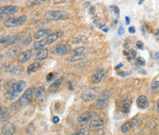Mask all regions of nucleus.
Instances as JSON below:
<instances>
[{
	"mask_svg": "<svg viewBox=\"0 0 159 135\" xmlns=\"http://www.w3.org/2000/svg\"><path fill=\"white\" fill-rule=\"evenodd\" d=\"M48 56H49V50L46 48L41 49L36 54V56H35V61L41 62V61H42V60L46 59L48 58Z\"/></svg>",
	"mask_w": 159,
	"mask_h": 135,
	"instance_id": "dca6fc26",
	"label": "nucleus"
},
{
	"mask_svg": "<svg viewBox=\"0 0 159 135\" xmlns=\"http://www.w3.org/2000/svg\"><path fill=\"white\" fill-rule=\"evenodd\" d=\"M129 33H135V29H134V26H131V27L129 28Z\"/></svg>",
	"mask_w": 159,
	"mask_h": 135,
	"instance_id": "79ce46f5",
	"label": "nucleus"
},
{
	"mask_svg": "<svg viewBox=\"0 0 159 135\" xmlns=\"http://www.w3.org/2000/svg\"><path fill=\"white\" fill-rule=\"evenodd\" d=\"M144 0H139V2H138V4H139V5H142V4L144 3Z\"/></svg>",
	"mask_w": 159,
	"mask_h": 135,
	"instance_id": "09e8293b",
	"label": "nucleus"
},
{
	"mask_svg": "<svg viewBox=\"0 0 159 135\" xmlns=\"http://www.w3.org/2000/svg\"><path fill=\"white\" fill-rule=\"evenodd\" d=\"M26 20H27V17L26 16L12 17V18H8L4 21V25L7 28H13V27H16V26L23 24Z\"/></svg>",
	"mask_w": 159,
	"mask_h": 135,
	"instance_id": "20e7f679",
	"label": "nucleus"
},
{
	"mask_svg": "<svg viewBox=\"0 0 159 135\" xmlns=\"http://www.w3.org/2000/svg\"><path fill=\"white\" fill-rule=\"evenodd\" d=\"M34 124L33 123H30L28 126H27V129H26V130H27L28 134H32L34 132Z\"/></svg>",
	"mask_w": 159,
	"mask_h": 135,
	"instance_id": "cd10ccee",
	"label": "nucleus"
},
{
	"mask_svg": "<svg viewBox=\"0 0 159 135\" xmlns=\"http://www.w3.org/2000/svg\"><path fill=\"white\" fill-rule=\"evenodd\" d=\"M35 92H36V89H35L34 86L28 88L26 90V92L19 99V104L21 107H27L32 101L33 97H35Z\"/></svg>",
	"mask_w": 159,
	"mask_h": 135,
	"instance_id": "7ed1b4c3",
	"label": "nucleus"
},
{
	"mask_svg": "<svg viewBox=\"0 0 159 135\" xmlns=\"http://www.w3.org/2000/svg\"><path fill=\"white\" fill-rule=\"evenodd\" d=\"M87 132H88V130L84 128V129H81V130H77V132H76L71 134V135H87Z\"/></svg>",
	"mask_w": 159,
	"mask_h": 135,
	"instance_id": "bb28decb",
	"label": "nucleus"
},
{
	"mask_svg": "<svg viewBox=\"0 0 159 135\" xmlns=\"http://www.w3.org/2000/svg\"><path fill=\"white\" fill-rule=\"evenodd\" d=\"M19 47H14V48H12L9 51V53H12V56H14L17 53H19Z\"/></svg>",
	"mask_w": 159,
	"mask_h": 135,
	"instance_id": "72a5a7b5",
	"label": "nucleus"
},
{
	"mask_svg": "<svg viewBox=\"0 0 159 135\" xmlns=\"http://www.w3.org/2000/svg\"><path fill=\"white\" fill-rule=\"evenodd\" d=\"M154 33V36H156L157 39H159V30H156Z\"/></svg>",
	"mask_w": 159,
	"mask_h": 135,
	"instance_id": "37998d69",
	"label": "nucleus"
},
{
	"mask_svg": "<svg viewBox=\"0 0 159 135\" xmlns=\"http://www.w3.org/2000/svg\"><path fill=\"white\" fill-rule=\"evenodd\" d=\"M7 109L6 108H3V107H1V121H4L7 119Z\"/></svg>",
	"mask_w": 159,
	"mask_h": 135,
	"instance_id": "c756f323",
	"label": "nucleus"
},
{
	"mask_svg": "<svg viewBox=\"0 0 159 135\" xmlns=\"http://www.w3.org/2000/svg\"><path fill=\"white\" fill-rule=\"evenodd\" d=\"M105 75H106V71H104V69H99V71H98L96 73H94L93 75H92L91 80L94 83H99V82H100L103 80Z\"/></svg>",
	"mask_w": 159,
	"mask_h": 135,
	"instance_id": "4468645a",
	"label": "nucleus"
},
{
	"mask_svg": "<svg viewBox=\"0 0 159 135\" xmlns=\"http://www.w3.org/2000/svg\"><path fill=\"white\" fill-rule=\"evenodd\" d=\"M144 59L142 58H138L137 59H136V64L137 65H140V66H144Z\"/></svg>",
	"mask_w": 159,
	"mask_h": 135,
	"instance_id": "7c9ffc66",
	"label": "nucleus"
},
{
	"mask_svg": "<svg viewBox=\"0 0 159 135\" xmlns=\"http://www.w3.org/2000/svg\"><path fill=\"white\" fill-rule=\"evenodd\" d=\"M19 11V7L16 6H5L1 7L0 8V14H1V19H3L4 17H7L8 15L15 14Z\"/></svg>",
	"mask_w": 159,
	"mask_h": 135,
	"instance_id": "6e6552de",
	"label": "nucleus"
},
{
	"mask_svg": "<svg viewBox=\"0 0 159 135\" xmlns=\"http://www.w3.org/2000/svg\"><path fill=\"white\" fill-rule=\"evenodd\" d=\"M92 117H93V113H92L91 111H87L85 113H83V114L80 116V117H79V123H80L81 125L87 124V122H89V121L91 120Z\"/></svg>",
	"mask_w": 159,
	"mask_h": 135,
	"instance_id": "f3484780",
	"label": "nucleus"
},
{
	"mask_svg": "<svg viewBox=\"0 0 159 135\" xmlns=\"http://www.w3.org/2000/svg\"><path fill=\"white\" fill-rule=\"evenodd\" d=\"M159 58V53H156V58Z\"/></svg>",
	"mask_w": 159,
	"mask_h": 135,
	"instance_id": "603ef678",
	"label": "nucleus"
},
{
	"mask_svg": "<svg viewBox=\"0 0 159 135\" xmlns=\"http://www.w3.org/2000/svg\"><path fill=\"white\" fill-rule=\"evenodd\" d=\"M41 68V63L40 62H33L32 64H30V66L28 67V73L29 74H30V73H33V72H35L36 71H38V69Z\"/></svg>",
	"mask_w": 159,
	"mask_h": 135,
	"instance_id": "4be33fe9",
	"label": "nucleus"
},
{
	"mask_svg": "<svg viewBox=\"0 0 159 135\" xmlns=\"http://www.w3.org/2000/svg\"><path fill=\"white\" fill-rule=\"evenodd\" d=\"M65 2V0H54V3L55 4H59V3H64Z\"/></svg>",
	"mask_w": 159,
	"mask_h": 135,
	"instance_id": "c03bdc74",
	"label": "nucleus"
},
{
	"mask_svg": "<svg viewBox=\"0 0 159 135\" xmlns=\"http://www.w3.org/2000/svg\"><path fill=\"white\" fill-rule=\"evenodd\" d=\"M159 87V81H154L152 82V85H151V88L152 89H157Z\"/></svg>",
	"mask_w": 159,
	"mask_h": 135,
	"instance_id": "2f4dec72",
	"label": "nucleus"
},
{
	"mask_svg": "<svg viewBox=\"0 0 159 135\" xmlns=\"http://www.w3.org/2000/svg\"><path fill=\"white\" fill-rule=\"evenodd\" d=\"M70 50V46L67 45H58L54 49H52V54L57 56H63L67 54Z\"/></svg>",
	"mask_w": 159,
	"mask_h": 135,
	"instance_id": "9d476101",
	"label": "nucleus"
},
{
	"mask_svg": "<svg viewBox=\"0 0 159 135\" xmlns=\"http://www.w3.org/2000/svg\"><path fill=\"white\" fill-rule=\"evenodd\" d=\"M85 53V47H78V48L74 49L73 51L70 52V56H81L84 55Z\"/></svg>",
	"mask_w": 159,
	"mask_h": 135,
	"instance_id": "5701e85b",
	"label": "nucleus"
},
{
	"mask_svg": "<svg viewBox=\"0 0 159 135\" xmlns=\"http://www.w3.org/2000/svg\"><path fill=\"white\" fill-rule=\"evenodd\" d=\"M61 35H63V32L62 31H56L55 33H52L47 37L35 42L33 43V49H43L44 46L51 45V43H54Z\"/></svg>",
	"mask_w": 159,
	"mask_h": 135,
	"instance_id": "f03ea898",
	"label": "nucleus"
},
{
	"mask_svg": "<svg viewBox=\"0 0 159 135\" xmlns=\"http://www.w3.org/2000/svg\"><path fill=\"white\" fill-rule=\"evenodd\" d=\"M15 126L11 122H7L2 129V133L3 135H13L15 133Z\"/></svg>",
	"mask_w": 159,
	"mask_h": 135,
	"instance_id": "ddd939ff",
	"label": "nucleus"
},
{
	"mask_svg": "<svg viewBox=\"0 0 159 135\" xmlns=\"http://www.w3.org/2000/svg\"><path fill=\"white\" fill-rule=\"evenodd\" d=\"M99 88L98 87H94V88H90L87 90L86 92H84L81 95V98L83 101L85 102H90L92 101L95 97L98 96L99 94Z\"/></svg>",
	"mask_w": 159,
	"mask_h": 135,
	"instance_id": "0eeeda50",
	"label": "nucleus"
},
{
	"mask_svg": "<svg viewBox=\"0 0 159 135\" xmlns=\"http://www.w3.org/2000/svg\"><path fill=\"white\" fill-rule=\"evenodd\" d=\"M45 1H49V0H28V1L26 2V4L29 6H34V5H37V4L45 2Z\"/></svg>",
	"mask_w": 159,
	"mask_h": 135,
	"instance_id": "b1692460",
	"label": "nucleus"
},
{
	"mask_svg": "<svg viewBox=\"0 0 159 135\" xmlns=\"http://www.w3.org/2000/svg\"><path fill=\"white\" fill-rule=\"evenodd\" d=\"M32 50H27V51H24V52H22V53H20L17 56V61L21 64L27 62L30 58V56H32Z\"/></svg>",
	"mask_w": 159,
	"mask_h": 135,
	"instance_id": "2eb2a0df",
	"label": "nucleus"
},
{
	"mask_svg": "<svg viewBox=\"0 0 159 135\" xmlns=\"http://www.w3.org/2000/svg\"><path fill=\"white\" fill-rule=\"evenodd\" d=\"M52 77H54V73H50V74H48L47 77H46V81H50L52 79Z\"/></svg>",
	"mask_w": 159,
	"mask_h": 135,
	"instance_id": "e433bc0d",
	"label": "nucleus"
},
{
	"mask_svg": "<svg viewBox=\"0 0 159 135\" xmlns=\"http://www.w3.org/2000/svg\"><path fill=\"white\" fill-rule=\"evenodd\" d=\"M136 45H137V47L139 49H144V43H143V42H141V41H137L136 42Z\"/></svg>",
	"mask_w": 159,
	"mask_h": 135,
	"instance_id": "f704fd0d",
	"label": "nucleus"
},
{
	"mask_svg": "<svg viewBox=\"0 0 159 135\" xmlns=\"http://www.w3.org/2000/svg\"><path fill=\"white\" fill-rule=\"evenodd\" d=\"M94 11H95V7H90V13H94Z\"/></svg>",
	"mask_w": 159,
	"mask_h": 135,
	"instance_id": "de8ad7c7",
	"label": "nucleus"
},
{
	"mask_svg": "<svg viewBox=\"0 0 159 135\" xmlns=\"http://www.w3.org/2000/svg\"><path fill=\"white\" fill-rule=\"evenodd\" d=\"M106 123V117L104 116H99L96 117L90 123V128L93 130H99Z\"/></svg>",
	"mask_w": 159,
	"mask_h": 135,
	"instance_id": "1a4fd4ad",
	"label": "nucleus"
},
{
	"mask_svg": "<svg viewBox=\"0 0 159 135\" xmlns=\"http://www.w3.org/2000/svg\"><path fill=\"white\" fill-rule=\"evenodd\" d=\"M157 112L159 113V99H158V101H157Z\"/></svg>",
	"mask_w": 159,
	"mask_h": 135,
	"instance_id": "8fccbe9b",
	"label": "nucleus"
},
{
	"mask_svg": "<svg viewBox=\"0 0 159 135\" xmlns=\"http://www.w3.org/2000/svg\"><path fill=\"white\" fill-rule=\"evenodd\" d=\"M110 8H111V9L115 12V14L117 15V16H119L120 15V9H119V7H116V6H112V7H110Z\"/></svg>",
	"mask_w": 159,
	"mask_h": 135,
	"instance_id": "473e14b6",
	"label": "nucleus"
},
{
	"mask_svg": "<svg viewBox=\"0 0 159 135\" xmlns=\"http://www.w3.org/2000/svg\"><path fill=\"white\" fill-rule=\"evenodd\" d=\"M131 127H139L141 125V120L139 119H132L130 121Z\"/></svg>",
	"mask_w": 159,
	"mask_h": 135,
	"instance_id": "393cba45",
	"label": "nucleus"
},
{
	"mask_svg": "<svg viewBox=\"0 0 159 135\" xmlns=\"http://www.w3.org/2000/svg\"><path fill=\"white\" fill-rule=\"evenodd\" d=\"M95 24L98 26L99 28H100V29H102L103 28V24H100V22H99L98 20H95Z\"/></svg>",
	"mask_w": 159,
	"mask_h": 135,
	"instance_id": "ea45409f",
	"label": "nucleus"
},
{
	"mask_svg": "<svg viewBox=\"0 0 159 135\" xmlns=\"http://www.w3.org/2000/svg\"><path fill=\"white\" fill-rule=\"evenodd\" d=\"M32 36L29 35L28 38H26L24 41H22V45H29L32 43Z\"/></svg>",
	"mask_w": 159,
	"mask_h": 135,
	"instance_id": "c85d7f7f",
	"label": "nucleus"
},
{
	"mask_svg": "<svg viewBox=\"0 0 159 135\" xmlns=\"http://www.w3.org/2000/svg\"><path fill=\"white\" fill-rule=\"evenodd\" d=\"M118 33L120 34V35H121V34L124 33V28H123L122 26H121V27L119 28V33Z\"/></svg>",
	"mask_w": 159,
	"mask_h": 135,
	"instance_id": "4c0bfd02",
	"label": "nucleus"
},
{
	"mask_svg": "<svg viewBox=\"0 0 159 135\" xmlns=\"http://www.w3.org/2000/svg\"><path fill=\"white\" fill-rule=\"evenodd\" d=\"M52 33V30L51 29H43V30H40V31L36 32L33 34V37L34 39H36V40H40V39H43L47 37L48 35H50Z\"/></svg>",
	"mask_w": 159,
	"mask_h": 135,
	"instance_id": "f8f14e48",
	"label": "nucleus"
},
{
	"mask_svg": "<svg viewBox=\"0 0 159 135\" xmlns=\"http://www.w3.org/2000/svg\"><path fill=\"white\" fill-rule=\"evenodd\" d=\"M7 37L5 36V37H2L1 38V41H0V43H1V45H6V43H7Z\"/></svg>",
	"mask_w": 159,
	"mask_h": 135,
	"instance_id": "c9c22d12",
	"label": "nucleus"
},
{
	"mask_svg": "<svg viewBox=\"0 0 159 135\" xmlns=\"http://www.w3.org/2000/svg\"><path fill=\"white\" fill-rule=\"evenodd\" d=\"M109 100V91H104L98 97V100L96 102V107L99 110L104 109L108 106Z\"/></svg>",
	"mask_w": 159,
	"mask_h": 135,
	"instance_id": "39448f33",
	"label": "nucleus"
},
{
	"mask_svg": "<svg viewBox=\"0 0 159 135\" xmlns=\"http://www.w3.org/2000/svg\"><path fill=\"white\" fill-rule=\"evenodd\" d=\"M26 88V81H19L17 82L13 83L8 90L5 94V97L7 100H14L16 99L19 95L23 92V90Z\"/></svg>",
	"mask_w": 159,
	"mask_h": 135,
	"instance_id": "f257e3e1",
	"label": "nucleus"
},
{
	"mask_svg": "<svg viewBox=\"0 0 159 135\" xmlns=\"http://www.w3.org/2000/svg\"><path fill=\"white\" fill-rule=\"evenodd\" d=\"M131 58H136V52L134 50H131Z\"/></svg>",
	"mask_w": 159,
	"mask_h": 135,
	"instance_id": "58836bf2",
	"label": "nucleus"
},
{
	"mask_svg": "<svg viewBox=\"0 0 159 135\" xmlns=\"http://www.w3.org/2000/svg\"><path fill=\"white\" fill-rule=\"evenodd\" d=\"M121 67H122V63H121V64H119V65H118V66H116V67H115V69H120Z\"/></svg>",
	"mask_w": 159,
	"mask_h": 135,
	"instance_id": "49530a36",
	"label": "nucleus"
},
{
	"mask_svg": "<svg viewBox=\"0 0 159 135\" xmlns=\"http://www.w3.org/2000/svg\"><path fill=\"white\" fill-rule=\"evenodd\" d=\"M131 129V124H130V122H126V123H124L122 126H121V130H122V132H124V133H126V132H129V130Z\"/></svg>",
	"mask_w": 159,
	"mask_h": 135,
	"instance_id": "a878e982",
	"label": "nucleus"
},
{
	"mask_svg": "<svg viewBox=\"0 0 159 135\" xmlns=\"http://www.w3.org/2000/svg\"><path fill=\"white\" fill-rule=\"evenodd\" d=\"M22 38L21 34H14V35H11V36H8L7 37V43L6 45H13L14 43L19 42Z\"/></svg>",
	"mask_w": 159,
	"mask_h": 135,
	"instance_id": "aec40b11",
	"label": "nucleus"
},
{
	"mask_svg": "<svg viewBox=\"0 0 159 135\" xmlns=\"http://www.w3.org/2000/svg\"><path fill=\"white\" fill-rule=\"evenodd\" d=\"M52 122H54V123H58L59 122V117H52Z\"/></svg>",
	"mask_w": 159,
	"mask_h": 135,
	"instance_id": "a19ab883",
	"label": "nucleus"
},
{
	"mask_svg": "<svg viewBox=\"0 0 159 135\" xmlns=\"http://www.w3.org/2000/svg\"><path fill=\"white\" fill-rule=\"evenodd\" d=\"M103 31L105 32V33H108L109 32V29L107 28V29H103Z\"/></svg>",
	"mask_w": 159,
	"mask_h": 135,
	"instance_id": "3c124183",
	"label": "nucleus"
},
{
	"mask_svg": "<svg viewBox=\"0 0 159 135\" xmlns=\"http://www.w3.org/2000/svg\"><path fill=\"white\" fill-rule=\"evenodd\" d=\"M69 17V14L64 10H55V11H48L46 13V18L50 20H64Z\"/></svg>",
	"mask_w": 159,
	"mask_h": 135,
	"instance_id": "423d86ee",
	"label": "nucleus"
},
{
	"mask_svg": "<svg viewBox=\"0 0 159 135\" xmlns=\"http://www.w3.org/2000/svg\"><path fill=\"white\" fill-rule=\"evenodd\" d=\"M62 82H63V77H61V78H59V79L55 80V81H54V82H52V83L50 85L49 91H50L51 93L56 92V91L59 89V87L61 86Z\"/></svg>",
	"mask_w": 159,
	"mask_h": 135,
	"instance_id": "412c9836",
	"label": "nucleus"
},
{
	"mask_svg": "<svg viewBox=\"0 0 159 135\" xmlns=\"http://www.w3.org/2000/svg\"><path fill=\"white\" fill-rule=\"evenodd\" d=\"M125 21H126V24H129L130 21H131V19L129 18V17H126V18H125Z\"/></svg>",
	"mask_w": 159,
	"mask_h": 135,
	"instance_id": "a18cd8bd",
	"label": "nucleus"
},
{
	"mask_svg": "<svg viewBox=\"0 0 159 135\" xmlns=\"http://www.w3.org/2000/svg\"><path fill=\"white\" fill-rule=\"evenodd\" d=\"M44 94H45V88L44 86H40L35 92V100L38 103H42L44 98Z\"/></svg>",
	"mask_w": 159,
	"mask_h": 135,
	"instance_id": "a211bd4d",
	"label": "nucleus"
},
{
	"mask_svg": "<svg viewBox=\"0 0 159 135\" xmlns=\"http://www.w3.org/2000/svg\"><path fill=\"white\" fill-rule=\"evenodd\" d=\"M149 104V102H148V99L146 96H144V95H141V96L138 97L137 99V106L139 108L141 109H145Z\"/></svg>",
	"mask_w": 159,
	"mask_h": 135,
	"instance_id": "6ab92c4d",
	"label": "nucleus"
},
{
	"mask_svg": "<svg viewBox=\"0 0 159 135\" xmlns=\"http://www.w3.org/2000/svg\"><path fill=\"white\" fill-rule=\"evenodd\" d=\"M131 106V100L129 96H124L121 100V111L123 113H129L130 108Z\"/></svg>",
	"mask_w": 159,
	"mask_h": 135,
	"instance_id": "9b49d317",
	"label": "nucleus"
}]
</instances>
